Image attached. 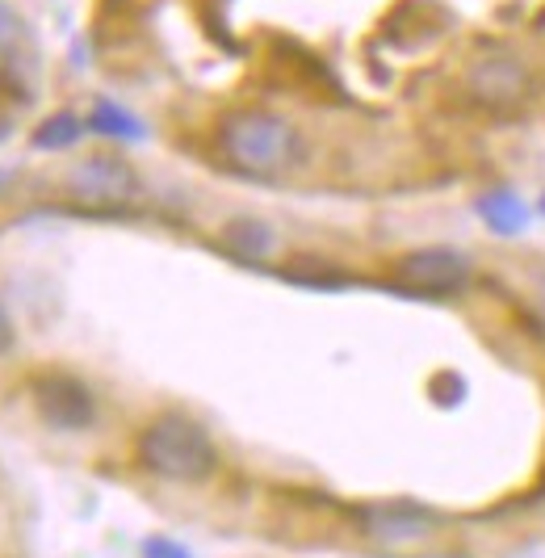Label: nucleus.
Segmentation results:
<instances>
[{
	"label": "nucleus",
	"mask_w": 545,
	"mask_h": 558,
	"mask_svg": "<svg viewBox=\"0 0 545 558\" xmlns=\"http://www.w3.org/2000/svg\"><path fill=\"white\" fill-rule=\"evenodd\" d=\"M361 533L374 546H382V550L408 555V550L428 546L436 533H440V517L428 512L424 504H411V500L370 504V508H361Z\"/></svg>",
	"instance_id": "20e7f679"
},
{
	"label": "nucleus",
	"mask_w": 545,
	"mask_h": 558,
	"mask_svg": "<svg viewBox=\"0 0 545 558\" xmlns=\"http://www.w3.org/2000/svg\"><path fill=\"white\" fill-rule=\"evenodd\" d=\"M465 278H470V265H465L462 252H453V248L408 252V256H399V265H395V286H399V290L433 294V299H445V294L462 290Z\"/></svg>",
	"instance_id": "39448f33"
},
{
	"label": "nucleus",
	"mask_w": 545,
	"mask_h": 558,
	"mask_svg": "<svg viewBox=\"0 0 545 558\" xmlns=\"http://www.w3.org/2000/svg\"><path fill=\"white\" fill-rule=\"evenodd\" d=\"M479 215L491 223V231H499V235H517L520 227L529 223V206L520 202L517 194H508V190H495L479 202Z\"/></svg>",
	"instance_id": "1a4fd4ad"
},
{
	"label": "nucleus",
	"mask_w": 545,
	"mask_h": 558,
	"mask_svg": "<svg viewBox=\"0 0 545 558\" xmlns=\"http://www.w3.org/2000/svg\"><path fill=\"white\" fill-rule=\"evenodd\" d=\"M470 93L491 110H512L529 97V72L512 56H487L470 72Z\"/></svg>",
	"instance_id": "0eeeda50"
},
{
	"label": "nucleus",
	"mask_w": 545,
	"mask_h": 558,
	"mask_svg": "<svg viewBox=\"0 0 545 558\" xmlns=\"http://www.w3.org/2000/svg\"><path fill=\"white\" fill-rule=\"evenodd\" d=\"M542 307H545V278H542Z\"/></svg>",
	"instance_id": "2eb2a0df"
},
{
	"label": "nucleus",
	"mask_w": 545,
	"mask_h": 558,
	"mask_svg": "<svg viewBox=\"0 0 545 558\" xmlns=\"http://www.w3.org/2000/svg\"><path fill=\"white\" fill-rule=\"evenodd\" d=\"M222 151L247 177H277L302 160V135L277 113L244 110L222 122Z\"/></svg>",
	"instance_id": "f257e3e1"
},
{
	"label": "nucleus",
	"mask_w": 545,
	"mask_h": 558,
	"mask_svg": "<svg viewBox=\"0 0 545 558\" xmlns=\"http://www.w3.org/2000/svg\"><path fill=\"white\" fill-rule=\"evenodd\" d=\"M68 190L93 215H122L138 202V172L122 156H88L68 172Z\"/></svg>",
	"instance_id": "7ed1b4c3"
},
{
	"label": "nucleus",
	"mask_w": 545,
	"mask_h": 558,
	"mask_svg": "<svg viewBox=\"0 0 545 558\" xmlns=\"http://www.w3.org/2000/svg\"><path fill=\"white\" fill-rule=\"evenodd\" d=\"M88 126L101 131V135H118V140H143V126H138L135 113H126L113 101H97L88 113Z\"/></svg>",
	"instance_id": "9d476101"
},
{
	"label": "nucleus",
	"mask_w": 545,
	"mask_h": 558,
	"mask_svg": "<svg viewBox=\"0 0 545 558\" xmlns=\"http://www.w3.org/2000/svg\"><path fill=\"white\" fill-rule=\"evenodd\" d=\"M84 135V122L76 118V113H55V118H47L38 131H34V147H51V151H59V147H72V143Z\"/></svg>",
	"instance_id": "f8f14e48"
},
{
	"label": "nucleus",
	"mask_w": 545,
	"mask_h": 558,
	"mask_svg": "<svg viewBox=\"0 0 545 558\" xmlns=\"http://www.w3.org/2000/svg\"><path fill=\"white\" fill-rule=\"evenodd\" d=\"M542 210H545V197H542Z\"/></svg>",
	"instance_id": "dca6fc26"
},
{
	"label": "nucleus",
	"mask_w": 545,
	"mask_h": 558,
	"mask_svg": "<svg viewBox=\"0 0 545 558\" xmlns=\"http://www.w3.org/2000/svg\"><path fill=\"white\" fill-rule=\"evenodd\" d=\"M22 17L0 0V72L17 81V68H22Z\"/></svg>",
	"instance_id": "9b49d317"
},
{
	"label": "nucleus",
	"mask_w": 545,
	"mask_h": 558,
	"mask_svg": "<svg viewBox=\"0 0 545 558\" xmlns=\"http://www.w3.org/2000/svg\"><path fill=\"white\" fill-rule=\"evenodd\" d=\"M138 462L168 483H202L215 475L218 449L210 433L190 416H160L138 437Z\"/></svg>",
	"instance_id": "f03ea898"
},
{
	"label": "nucleus",
	"mask_w": 545,
	"mask_h": 558,
	"mask_svg": "<svg viewBox=\"0 0 545 558\" xmlns=\"http://www.w3.org/2000/svg\"><path fill=\"white\" fill-rule=\"evenodd\" d=\"M143 555L147 558H190V550H185L181 542H172V537H152V542L143 546Z\"/></svg>",
	"instance_id": "ddd939ff"
},
{
	"label": "nucleus",
	"mask_w": 545,
	"mask_h": 558,
	"mask_svg": "<svg viewBox=\"0 0 545 558\" xmlns=\"http://www.w3.org/2000/svg\"><path fill=\"white\" fill-rule=\"evenodd\" d=\"M34 403L43 420L59 433H84L97 420V399L72 374H43L34 383Z\"/></svg>",
	"instance_id": "423d86ee"
},
{
	"label": "nucleus",
	"mask_w": 545,
	"mask_h": 558,
	"mask_svg": "<svg viewBox=\"0 0 545 558\" xmlns=\"http://www.w3.org/2000/svg\"><path fill=\"white\" fill-rule=\"evenodd\" d=\"M13 349V319H9V311L0 307V353H9Z\"/></svg>",
	"instance_id": "4468645a"
},
{
	"label": "nucleus",
	"mask_w": 545,
	"mask_h": 558,
	"mask_svg": "<svg viewBox=\"0 0 545 558\" xmlns=\"http://www.w3.org/2000/svg\"><path fill=\"white\" fill-rule=\"evenodd\" d=\"M222 248L240 260H265L272 252V231L261 219H231L222 227Z\"/></svg>",
	"instance_id": "6e6552de"
}]
</instances>
